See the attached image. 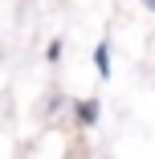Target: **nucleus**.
<instances>
[{"mask_svg": "<svg viewBox=\"0 0 155 159\" xmlns=\"http://www.w3.org/2000/svg\"><path fill=\"white\" fill-rule=\"evenodd\" d=\"M78 114H82V122H94L98 106H94V102H82V106H78Z\"/></svg>", "mask_w": 155, "mask_h": 159, "instance_id": "nucleus-1", "label": "nucleus"}, {"mask_svg": "<svg viewBox=\"0 0 155 159\" xmlns=\"http://www.w3.org/2000/svg\"><path fill=\"white\" fill-rule=\"evenodd\" d=\"M94 61H98V70H102V74H110V61H106V49H102V45H98V53H94Z\"/></svg>", "mask_w": 155, "mask_h": 159, "instance_id": "nucleus-2", "label": "nucleus"}, {"mask_svg": "<svg viewBox=\"0 0 155 159\" xmlns=\"http://www.w3.org/2000/svg\"><path fill=\"white\" fill-rule=\"evenodd\" d=\"M147 4H151V8H155V0H147Z\"/></svg>", "mask_w": 155, "mask_h": 159, "instance_id": "nucleus-3", "label": "nucleus"}]
</instances>
